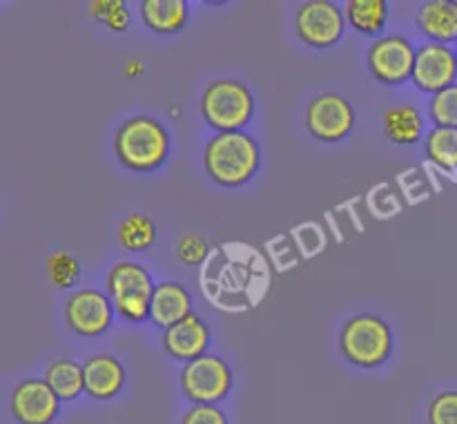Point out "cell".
I'll use <instances>...</instances> for the list:
<instances>
[{"label":"cell","mask_w":457,"mask_h":424,"mask_svg":"<svg viewBox=\"0 0 457 424\" xmlns=\"http://www.w3.org/2000/svg\"><path fill=\"white\" fill-rule=\"evenodd\" d=\"M141 18L156 34H174L187 22L186 0H143Z\"/></svg>","instance_id":"ac0fdd59"},{"label":"cell","mask_w":457,"mask_h":424,"mask_svg":"<svg viewBox=\"0 0 457 424\" xmlns=\"http://www.w3.org/2000/svg\"><path fill=\"white\" fill-rule=\"evenodd\" d=\"M428 116L436 128H457V83L433 94L428 101Z\"/></svg>","instance_id":"cb8c5ba5"},{"label":"cell","mask_w":457,"mask_h":424,"mask_svg":"<svg viewBox=\"0 0 457 424\" xmlns=\"http://www.w3.org/2000/svg\"><path fill=\"white\" fill-rule=\"evenodd\" d=\"M428 161L446 172H457V128H433L424 138Z\"/></svg>","instance_id":"44dd1931"},{"label":"cell","mask_w":457,"mask_h":424,"mask_svg":"<svg viewBox=\"0 0 457 424\" xmlns=\"http://www.w3.org/2000/svg\"><path fill=\"white\" fill-rule=\"evenodd\" d=\"M105 286L107 295H110L112 303H114V311L123 320H150V303L156 284L141 263L119 262L107 272Z\"/></svg>","instance_id":"5b68a950"},{"label":"cell","mask_w":457,"mask_h":424,"mask_svg":"<svg viewBox=\"0 0 457 424\" xmlns=\"http://www.w3.org/2000/svg\"><path fill=\"white\" fill-rule=\"evenodd\" d=\"M418 27L431 43H457V0H428L418 9Z\"/></svg>","instance_id":"9a60e30c"},{"label":"cell","mask_w":457,"mask_h":424,"mask_svg":"<svg viewBox=\"0 0 457 424\" xmlns=\"http://www.w3.org/2000/svg\"><path fill=\"white\" fill-rule=\"evenodd\" d=\"M179 384L181 391L192 404H217L226 400L235 384V375H232L230 364L219 355H205L196 357V360L187 362L179 375Z\"/></svg>","instance_id":"8992f818"},{"label":"cell","mask_w":457,"mask_h":424,"mask_svg":"<svg viewBox=\"0 0 457 424\" xmlns=\"http://www.w3.org/2000/svg\"><path fill=\"white\" fill-rule=\"evenodd\" d=\"M413 85L420 92L437 94L457 83V52L451 45L427 40L418 47L413 70Z\"/></svg>","instance_id":"8fae6325"},{"label":"cell","mask_w":457,"mask_h":424,"mask_svg":"<svg viewBox=\"0 0 457 424\" xmlns=\"http://www.w3.org/2000/svg\"><path fill=\"white\" fill-rule=\"evenodd\" d=\"M45 382L52 387V391L61 397V402H71L85 393V373L83 364L74 360H61L49 362L47 370H45Z\"/></svg>","instance_id":"d6986e66"},{"label":"cell","mask_w":457,"mask_h":424,"mask_svg":"<svg viewBox=\"0 0 457 424\" xmlns=\"http://www.w3.org/2000/svg\"><path fill=\"white\" fill-rule=\"evenodd\" d=\"M114 154L119 163L132 172L159 170L170 154L168 129L152 116H129L114 134Z\"/></svg>","instance_id":"7a4b0ae2"},{"label":"cell","mask_w":457,"mask_h":424,"mask_svg":"<svg viewBox=\"0 0 457 424\" xmlns=\"http://www.w3.org/2000/svg\"><path fill=\"white\" fill-rule=\"evenodd\" d=\"M49 281L58 288H71L80 277V263L67 250H54L47 257Z\"/></svg>","instance_id":"603a6c76"},{"label":"cell","mask_w":457,"mask_h":424,"mask_svg":"<svg viewBox=\"0 0 457 424\" xmlns=\"http://www.w3.org/2000/svg\"><path fill=\"white\" fill-rule=\"evenodd\" d=\"M210 346V328L196 312L163 330V348L179 362H192L205 355Z\"/></svg>","instance_id":"4fadbf2b"},{"label":"cell","mask_w":457,"mask_h":424,"mask_svg":"<svg viewBox=\"0 0 457 424\" xmlns=\"http://www.w3.org/2000/svg\"><path fill=\"white\" fill-rule=\"evenodd\" d=\"M156 239V226L147 214L132 212L119 226V244L129 253H143Z\"/></svg>","instance_id":"7402d4cb"},{"label":"cell","mask_w":457,"mask_h":424,"mask_svg":"<svg viewBox=\"0 0 457 424\" xmlns=\"http://www.w3.org/2000/svg\"><path fill=\"white\" fill-rule=\"evenodd\" d=\"M295 29L303 45L312 49H328L342 40L346 16L339 4L330 0H308L295 13Z\"/></svg>","instance_id":"52a82bcc"},{"label":"cell","mask_w":457,"mask_h":424,"mask_svg":"<svg viewBox=\"0 0 457 424\" xmlns=\"http://www.w3.org/2000/svg\"><path fill=\"white\" fill-rule=\"evenodd\" d=\"M262 150L248 132H217L204 150V168L214 183L239 187L257 174Z\"/></svg>","instance_id":"6da1fadb"},{"label":"cell","mask_w":457,"mask_h":424,"mask_svg":"<svg viewBox=\"0 0 457 424\" xmlns=\"http://www.w3.org/2000/svg\"><path fill=\"white\" fill-rule=\"evenodd\" d=\"M393 330L373 312H360L351 317L339 330V351L360 369H378L393 353Z\"/></svg>","instance_id":"3957f363"},{"label":"cell","mask_w":457,"mask_h":424,"mask_svg":"<svg viewBox=\"0 0 457 424\" xmlns=\"http://www.w3.org/2000/svg\"><path fill=\"white\" fill-rule=\"evenodd\" d=\"M455 52H457V49H455Z\"/></svg>","instance_id":"f1b7e54d"},{"label":"cell","mask_w":457,"mask_h":424,"mask_svg":"<svg viewBox=\"0 0 457 424\" xmlns=\"http://www.w3.org/2000/svg\"><path fill=\"white\" fill-rule=\"evenodd\" d=\"M181 424H230L228 415L217 404H192L183 413Z\"/></svg>","instance_id":"4316f807"},{"label":"cell","mask_w":457,"mask_h":424,"mask_svg":"<svg viewBox=\"0 0 457 424\" xmlns=\"http://www.w3.org/2000/svg\"><path fill=\"white\" fill-rule=\"evenodd\" d=\"M254 114V96L241 80L217 79L201 94V116L217 132H241Z\"/></svg>","instance_id":"277c9868"},{"label":"cell","mask_w":457,"mask_h":424,"mask_svg":"<svg viewBox=\"0 0 457 424\" xmlns=\"http://www.w3.org/2000/svg\"><path fill=\"white\" fill-rule=\"evenodd\" d=\"M418 47L404 36H382L369 49V70L382 85H402L413 79Z\"/></svg>","instance_id":"9c48e42d"},{"label":"cell","mask_w":457,"mask_h":424,"mask_svg":"<svg viewBox=\"0 0 457 424\" xmlns=\"http://www.w3.org/2000/svg\"><path fill=\"white\" fill-rule=\"evenodd\" d=\"M138 71H143V65L138 61H129V65L125 67V74L128 76H137Z\"/></svg>","instance_id":"83f0119b"},{"label":"cell","mask_w":457,"mask_h":424,"mask_svg":"<svg viewBox=\"0 0 457 424\" xmlns=\"http://www.w3.org/2000/svg\"><path fill=\"white\" fill-rule=\"evenodd\" d=\"M9 409L18 424H52L61 411V397L45 379H25L9 397Z\"/></svg>","instance_id":"7c38bea8"},{"label":"cell","mask_w":457,"mask_h":424,"mask_svg":"<svg viewBox=\"0 0 457 424\" xmlns=\"http://www.w3.org/2000/svg\"><path fill=\"white\" fill-rule=\"evenodd\" d=\"M346 22L360 34L378 36L386 27L388 3L386 0H348L344 4Z\"/></svg>","instance_id":"ffe728a7"},{"label":"cell","mask_w":457,"mask_h":424,"mask_svg":"<svg viewBox=\"0 0 457 424\" xmlns=\"http://www.w3.org/2000/svg\"><path fill=\"white\" fill-rule=\"evenodd\" d=\"M427 424H457V391H440L428 400Z\"/></svg>","instance_id":"d4e9b609"},{"label":"cell","mask_w":457,"mask_h":424,"mask_svg":"<svg viewBox=\"0 0 457 424\" xmlns=\"http://www.w3.org/2000/svg\"><path fill=\"white\" fill-rule=\"evenodd\" d=\"M384 134L397 145H413L424 137V116L415 105H393L382 114Z\"/></svg>","instance_id":"e0dca14e"},{"label":"cell","mask_w":457,"mask_h":424,"mask_svg":"<svg viewBox=\"0 0 457 424\" xmlns=\"http://www.w3.org/2000/svg\"><path fill=\"white\" fill-rule=\"evenodd\" d=\"M114 303L110 295L94 288H80L65 303L67 326L80 337H98L114 320Z\"/></svg>","instance_id":"30bf717a"},{"label":"cell","mask_w":457,"mask_h":424,"mask_svg":"<svg viewBox=\"0 0 457 424\" xmlns=\"http://www.w3.org/2000/svg\"><path fill=\"white\" fill-rule=\"evenodd\" d=\"M177 257L181 259L186 266H199L204 263V259L208 257V244H205L204 237L199 235H183L177 244Z\"/></svg>","instance_id":"484cf974"},{"label":"cell","mask_w":457,"mask_h":424,"mask_svg":"<svg viewBox=\"0 0 457 424\" xmlns=\"http://www.w3.org/2000/svg\"><path fill=\"white\" fill-rule=\"evenodd\" d=\"M85 393L92 400H114L125 387V366L114 355L98 353L83 364Z\"/></svg>","instance_id":"5bb4252c"},{"label":"cell","mask_w":457,"mask_h":424,"mask_svg":"<svg viewBox=\"0 0 457 424\" xmlns=\"http://www.w3.org/2000/svg\"><path fill=\"white\" fill-rule=\"evenodd\" d=\"M306 128L317 141L335 143L346 138L355 128V110L342 94L324 92L311 98L306 107Z\"/></svg>","instance_id":"ba28073f"},{"label":"cell","mask_w":457,"mask_h":424,"mask_svg":"<svg viewBox=\"0 0 457 424\" xmlns=\"http://www.w3.org/2000/svg\"><path fill=\"white\" fill-rule=\"evenodd\" d=\"M192 315V297L177 281H161L156 284L150 303V320L159 328H170L177 321Z\"/></svg>","instance_id":"2e32d148"}]
</instances>
